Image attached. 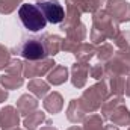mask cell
Returning <instances> with one entry per match:
<instances>
[{"label": "cell", "mask_w": 130, "mask_h": 130, "mask_svg": "<svg viewBox=\"0 0 130 130\" xmlns=\"http://www.w3.org/2000/svg\"><path fill=\"white\" fill-rule=\"evenodd\" d=\"M68 79H70V77H68V68H67L65 65L56 64L52 70H50V73L47 74V82H48L50 85H53V86L62 85V83H65Z\"/></svg>", "instance_id": "ac0fdd59"}, {"label": "cell", "mask_w": 130, "mask_h": 130, "mask_svg": "<svg viewBox=\"0 0 130 130\" xmlns=\"http://www.w3.org/2000/svg\"><path fill=\"white\" fill-rule=\"evenodd\" d=\"M8 89H5L2 85H0V103H3V101H6L8 100Z\"/></svg>", "instance_id": "d6a6232c"}, {"label": "cell", "mask_w": 130, "mask_h": 130, "mask_svg": "<svg viewBox=\"0 0 130 130\" xmlns=\"http://www.w3.org/2000/svg\"><path fill=\"white\" fill-rule=\"evenodd\" d=\"M106 12L110 14L118 23H129L130 21V3L126 0H107Z\"/></svg>", "instance_id": "ba28073f"}, {"label": "cell", "mask_w": 130, "mask_h": 130, "mask_svg": "<svg viewBox=\"0 0 130 130\" xmlns=\"http://www.w3.org/2000/svg\"><path fill=\"white\" fill-rule=\"evenodd\" d=\"M65 33H67V38H70V39L82 44L85 41V38H86V26L83 23H79V24L73 26L71 29H68Z\"/></svg>", "instance_id": "d4e9b609"}, {"label": "cell", "mask_w": 130, "mask_h": 130, "mask_svg": "<svg viewBox=\"0 0 130 130\" xmlns=\"http://www.w3.org/2000/svg\"><path fill=\"white\" fill-rule=\"evenodd\" d=\"M11 50L6 48L3 44H0V71L2 70H6V67L11 62Z\"/></svg>", "instance_id": "f546056e"}, {"label": "cell", "mask_w": 130, "mask_h": 130, "mask_svg": "<svg viewBox=\"0 0 130 130\" xmlns=\"http://www.w3.org/2000/svg\"><path fill=\"white\" fill-rule=\"evenodd\" d=\"M129 130H130V126H129Z\"/></svg>", "instance_id": "ab89813d"}, {"label": "cell", "mask_w": 130, "mask_h": 130, "mask_svg": "<svg viewBox=\"0 0 130 130\" xmlns=\"http://www.w3.org/2000/svg\"><path fill=\"white\" fill-rule=\"evenodd\" d=\"M88 76H89V65H88V62H76V64L71 65L70 80H71L74 88H77V89L85 88Z\"/></svg>", "instance_id": "8fae6325"}, {"label": "cell", "mask_w": 130, "mask_h": 130, "mask_svg": "<svg viewBox=\"0 0 130 130\" xmlns=\"http://www.w3.org/2000/svg\"><path fill=\"white\" fill-rule=\"evenodd\" d=\"M14 130H21V129H14Z\"/></svg>", "instance_id": "74e56055"}, {"label": "cell", "mask_w": 130, "mask_h": 130, "mask_svg": "<svg viewBox=\"0 0 130 130\" xmlns=\"http://www.w3.org/2000/svg\"><path fill=\"white\" fill-rule=\"evenodd\" d=\"M42 106H44V109H45L48 113L56 115V113H59V112L64 109V98H62V95H61L59 92L53 91V92H50V94H47V95L44 97Z\"/></svg>", "instance_id": "5bb4252c"}, {"label": "cell", "mask_w": 130, "mask_h": 130, "mask_svg": "<svg viewBox=\"0 0 130 130\" xmlns=\"http://www.w3.org/2000/svg\"><path fill=\"white\" fill-rule=\"evenodd\" d=\"M80 103H82V106L85 107V110L86 112H89V113H94V112H97L100 110V107H101V104H103V98L100 97V94L97 92V89H95V86L92 85V86H89L88 89H85L83 92H82V95H80Z\"/></svg>", "instance_id": "9c48e42d"}, {"label": "cell", "mask_w": 130, "mask_h": 130, "mask_svg": "<svg viewBox=\"0 0 130 130\" xmlns=\"http://www.w3.org/2000/svg\"><path fill=\"white\" fill-rule=\"evenodd\" d=\"M120 74V76H130V50H118L113 56L104 64V77Z\"/></svg>", "instance_id": "5b68a950"}, {"label": "cell", "mask_w": 130, "mask_h": 130, "mask_svg": "<svg viewBox=\"0 0 130 130\" xmlns=\"http://www.w3.org/2000/svg\"><path fill=\"white\" fill-rule=\"evenodd\" d=\"M20 112L14 106H3L0 109V127L3 130H14L20 126Z\"/></svg>", "instance_id": "30bf717a"}, {"label": "cell", "mask_w": 130, "mask_h": 130, "mask_svg": "<svg viewBox=\"0 0 130 130\" xmlns=\"http://www.w3.org/2000/svg\"><path fill=\"white\" fill-rule=\"evenodd\" d=\"M36 2H42V0H36Z\"/></svg>", "instance_id": "f35d334b"}, {"label": "cell", "mask_w": 130, "mask_h": 130, "mask_svg": "<svg viewBox=\"0 0 130 130\" xmlns=\"http://www.w3.org/2000/svg\"><path fill=\"white\" fill-rule=\"evenodd\" d=\"M18 18L29 32H41L47 26V20L39 11V8L32 3H23L18 8Z\"/></svg>", "instance_id": "3957f363"}, {"label": "cell", "mask_w": 130, "mask_h": 130, "mask_svg": "<svg viewBox=\"0 0 130 130\" xmlns=\"http://www.w3.org/2000/svg\"><path fill=\"white\" fill-rule=\"evenodd\" d=\"M109 86L110 95H118L123 97L124 91H126V76H120V74H112V76H106L103 77Z\"/></svg>", "instance_id": "9a60e30c"}, {"label": "cell", "mask_w": 130, "mask_h": 130, "mask_svg": "<svg viewBox=\"0 0 130 130\" xmlns=\"http://www.w3.org/2000/svg\"><path fill=\"white\" fill-rule=\"evenodd\" d=\"M56 65L52 58H44L39 61H26L23 62V76L26 79H38L50 73V70Z\"/></svg>", "instance_id": "8992f818"}, {"label": "cell", "mask_w": 130, "mask_h": 130, "mask_svg": "<svg viewBox=\"0 0 130 130\" xmlns=\"http://www.w3.org/2000/svg\"><path fill=\"white\" fill-rule=\"evenodd\" d=\"M80 17H82V12H80L76 6L67 3V12H65L64 21L61 23V30L67 32V30L71 29L73 26L79 24V23H80Z\"/></svg>", "instance_id": "d6986e66"}, {"label": "cell", "mask_w": 130, "mask_h": 130, "mask_svg": "<svg viewBox=\"0 0 130 130\" xmlns=\"http://www.w3.org/2000/svg\"><path fill=\"white\" fill-rule=\"evenodd\" d=\"M86 110L85 107L82 106L80 100L79 98H73L70 100L68 103V107H67V120L73 124H79V123H83V120L86 118Z\"/></svg>", "instance_id": "7c38bea8"}, {"label": "cell", "mask_w": 130, "mask_h": 130, "mask_svg": "<svg viewBox=\"0 0 130 130\" xmlns=\"http://www.w3.org/2000/svg\"><path fill=\"white\" fill-rule=\"evenodd\" d=\"M124 94L127 97H130V76L126 79V91H124Z\"/></svg>", "instance_id": "836d02e7"}, {"label": "cell", "mask_w": 130, "mask_h": 130, "mask_svg": "<svg viewBox=\"0 0 130 130\" xmlns=\"http://www.w3.org/2000/svg\"><path fill=\"white\" fill-rule=\"evenodd\" d=\"M21 5H23V0H0V14L9 15Z\"/></svg>", "instance_id": "83f0119b"}, {"label": "cell", "mask_w": 130, "mask_h": 130, "mask_svg": "<svg viewBox=\"0 0 130 130\" xmlns=\"http://www.w3.org/2000/svg\"><path fill=\"white\" fill-rule=\"evenodd\" d=\"M120 33V23L106 12V9H100L92 14V27H91V41L92 44H103L106 39H113Z\"/></svg>", "instance_id": "6da1fadb"}, {"label": "cell", "mask_w": 130, "mask_h": 130, "mask_svg": "<svg viewBox=\"0 0 130 130\" xmlns=\"http://www.w3.org/2000/svg\"><path fill=\"white\" fill-rule=\"evenodd\" d=\"M83 130H104L101 115L89 113V117H86L83 120Z\"/></svg>", "instance_id": "484cf974"}, {"label": "cell", "mask_w": 130, "mask_h": 130, "mask_svg": "<svg viewBox=\"0 0 130 130\" xmlns=\"http://www.w3.org/2000/svg\"><path fill=\"white\" fill-rule=\"evenodd\" d=\"M11 53L15 55V56H21L26 61H39V59L47 58V53H45L41 36H26V38H23L11 50Z\"/></svg>", "instance_id": "7a4b0ae2"}, {"label": "cell", "mask_w": 130, "mask_h": 130, "mask_svg": "<svg viewBox=\"0 0 130 130\" xmlns=\"http://www.w3.org/2000/svg\"><path fill=\"white\" fill-rule=\"evenodd\" d=\"M41 130H58L56 127H53L52 124H47V126H44V127H41Z\"/></svg>", "instance_id": "e575fe53"}, {"label": "cell", "mask_w": 130, "mask_h": 130, "mask_svg": "<svg viewBox=\"0 0 130 130\" xmlns=\"http://www.w3.org/2000/svg\"><path fill=\"white\" fill-rule=\"evenodd\" d=\"M27 89L36 98H44L48 94V91H50V83L42 80V79H39V77L38 79H32L27 83Z\"/></svg>", "instance_id": "7402d4cb"}, {"label": "cell", "mask_w": 130, "mask_h": 130, "mask_svg": "<svg viewBox=\"0 0 130 130\" xmlns=\"http://www.w3.org/2000/svg\"><path fill=\"white\" fill-rule=\"evenodd\" d=\"M113 45L112 44H107V42H103V44H100L97 47V53H95V56L98 58V61H100V64H106L112 56H113Z\"/></svg>", "instance_id": "4316f807"}, {"label": "cell", "mask_w": 130, "mask_h": 130, "mask_svg": "<svg viewBox=\"0 0 130 130\" xmlns=\"http://www.w3.org/2000/svg\"><path fill=\"white\" fill-rule=\"evenodd\" d=\"M104 0H65V3L76 6L82 14H95L101 9Z\"/></svg>", "instance_id": "2e32d148"}, {"label": "cell", "mask_w": 130, "mask_h": 130, "mask_svg": "<svg viewBox=\"0 0 130 130\" xmlns=\"http://www.w3.org/2000/svg\"><path fill=\"white\" fill-rule=\"evenodd\" d=\"M104 130H120V129H118L117 126L112 124V126H104Z\"/></svg>", "instance_id": "d590c367"}, {"label": "cell", "mask_w": 130, "mask_h": 130, "mask_svg": "<svg viewBox=\"0 0 130 130\" xmlns=\"http://www.w3.org/2000/svg\"><path fill=\"white\" fill-rule=\"evenodd\" d=\"M97 53V48L94 44H89V42H82L79 44L77 50L73 53L77 59V62H89Z\"/></svg>", "instance_id": "44dd1931"}, {"label": "cell", "mask_w": 130, "mask_h": 130, "mask_svg": "<svg viewBox=\"0 0 130 130\" xmlns=\"http://www.w3.org/2000/svg\"><path fill=\"white\" fill-rule=\"evenodd\" d=\"M36 6L45 17V20L52 24H61L65 18V9L59 0H42L38 2Z\"/></svg>", "instance_id": "52a82bcc"}, {"label": "cell", "mask_w": 130, "mask_h": 130, "mask_svg": "<svg viewBox=\"0 0 130 130\" xmlns=\"http://www.w3.org/2000/svg\"><path fill=\"white\" fill-rule=\"evenodd\" d=\"M77 47H79V42H76V41H73V39H70L67 36L64 38V41H62V50L64 52H67V53H74L77 50Z\"/></svg>", "instance_id": "1f68e13d"}, {"label": "cell", "mask_w": 130, "mask_h": 130, "mask_svg": "<svg viewBox=\"0 0 130 130\" xmlns=\"http://www.w3.org/2000/svg\"><path fill=\"white\" fill-rule=\"evenodd\" d=\"M67 130H83V127H79V126H73V127H70V129Z\"/></svg>", "instance_id": "8d00e7d4"}, {"label": "cell", "mask_w": 130, "mask_h": 130, "mask_svg": "<svg viewBox=\"0 0 130 130\" xmlns=\"http://www.w3.org/2000/svg\"><path fill=\"white\" fill-rule=\"evenodd\" d=\"M109 120L113 123V126H130V110L126 104H121L113 110Z\"/></svg>", "instance_id": "603a6c76"}, {"label": "cell", "mask_w": 130, "mask_h": 130, "mask_svg": "<svg viewBox=\"0 0 130 130\" xmlns=\"http://www.w3.org/2000/svg\"><path fill=\"white\" fill-rule=\"evenodd\" d=\"M24 83L23 76V62L20 59H11L9 65L6 67L5 73L0 76V85L5 89H18Z\"/></svg>", "instance_id": "277c9868"}, {"label": "cell", "mask_w": 130, "mask_h": 130, "mask_svg": "<svg viewBox=\"0 0 130 130\" xmlns=\"http://www.w3.org/2000/svg\"><path fill=\"white\" fill-rule=\"evenodd\" d=\"M121 104H124V98L118 97V95H110L107 100L103 101V104H101V107H100L101 118H103V120H109L110 115L113 113V110H115L118 106H121Z\"/></svg>", "instance_id": "ffe728a7"}, {"label": "cell", "mask_w": 130, "mask_h": 130, "mask_svg": "<svg viewBox=\"0 0 130 130\" xmlns=\"http://www.w3.org/2000/svg\"><path fill=\"white\" fill-rule=\"evenodd\" d=\"M113 44L120 48V50H130V32L124 30L120 32L113 38Z\"/></svg>", "instance_id": "f1b7e54d"}, {"label": "cell", "mask_w": 130, "mask_h": 130, "mask_svg": "<svg viewBox=\"0 0 130 130\" xmlns=\"http://www.w3.org/2000/svg\"><path fill=\"white\" fill-rule=\"evenodd\" d=\"M47 118H45V113L41 112V110H35L32 113H29L27 117H24L23 120V126L26 130H36L42 123H45Z\"/></svg>", "instance_id": "cb8c5ba5"}, {"label": "cell", "mask_w": 130, "mask_h": 130, "mask_svg": "<svg viewBox=\"0 0 130 130\" xmlns=\"http://www.w3.org/2000/svg\"><path fill=\"white\" fill-rule=\"evenodd\" d=\"M62 41H64V38L59 35H44L42 44H44L47 56H56L62 50Z\"/></svg>", "instance_id": "e0dca14e"}, {"label": "cell", "mask_w": 130, "mask_h": 130, "mask_svg": "<svg viewBox=\"0 0 130 130\" xmlns=\"http://www.w3.org/2000/svg\"><path fill=\"white\" fill-rule=\"evenodd\" d=\"M39 106L38 98L30 95V94H23L21 97L17 100V110L20 112L21 117H27L29 113L35 112Z\"/></svg>", "instance_id": "4fadbf2b"}, {"label": "cell", "mask_w": 130, "mask_h": 130, "mask_svg": "<svg viewBox=\"0 0 130 130\" xmlns=\"http://www.w3.org/2000/svg\"><path fill=\"white\" fill-rule=\"evenodd\" d=\"M89 77H92V79H95V80H103V77H104V65L97 62V64L91 65L89 67Z\"/></svg>", "instance_id": "4dcf8cb0"}]
</instances>
